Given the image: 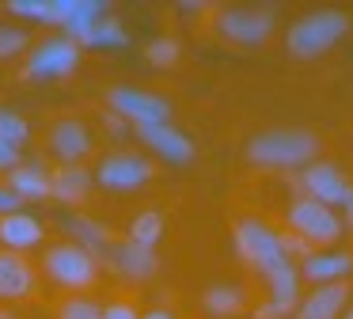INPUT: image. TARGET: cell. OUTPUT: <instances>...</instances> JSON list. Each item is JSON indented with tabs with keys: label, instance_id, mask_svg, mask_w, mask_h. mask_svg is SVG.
I'll use <instances>...</instances> for the list:
<instances>
[{
	"label": "cell",
	"instance_id": "277c9868",
	"mask_svg": "<svg viewBox=\"0 0 353 319\" xmlns=\"http://www.w3.org/2000/svg\"><path fill=\"white\" fill-rule=\"evenodd\" d=\"M77 65H80V46L69 35H57L31 50V57L23 65V80H61V76L77 72Z\"/></svg>",
	"mask_w": 353,
	"mask_h": 319
},
{
	"label": "cell",
	"instance_id": "7402d4cb",
	"mask_svg": "<svg viewBox=\"0 0 353 319\" xmlns=\"http://www.w3.org/2000/svg\"><path fill=\"white\" fill-rule=\"evenodd\" d=\"M69 232L77 235V243L84 251H107L110 243H114V235L107 232V228L99 224V220H92V217H69Z\"/></svg>",
	"mask_w": 353,
	"mask_h": 319
},
{
	"label": "cell",
	"instance_id": "d4e9b609",
	"mask_svg": "<svg viewBox=\"0 0 353 319\" xmlns=\"http://www.w3.org/2000/svg\"><path fill=\"white\" fill-rule=\"evenodd\" d=\"M27 137H31V126H27L23 114L4 110V106H0V141L12 144V148H19V144H23Z\"/></svg>",
	"mask_w": 353,
	"mask_h": 319
},
{
	"label": "cell",
	"instance_id": "d590c367",
	"mask_svg": "<svg viewBox=\"0 0 353 319\" xmlns=\"http://www.w3.org/2000/svg\"><path fill=\"white\" fill-rule=\"evenodd\" d=\"M141 319H175L171 311H163V308H156V311H148V316H141Z\"/></svg>",
	"mask_w": 353,
	"mask_h": 319
},
{
	"label": "cell",
	"instance_id": "e575fe53",
	"mask_svg": "<svg viewBox=\"0 0 353 319\" xmlns=\"http://www.w3.org/2000/svg\"><path fill=\"white\" fill-rule=\"evenodd\" d=\"M342 209H345V220H350V224H353V190H350V194H345Z\"/></svg>",
	"mask_w": 353,
	"mask_h": 319
},
{
	"label": "cell",
	"instance_id": "4316f807",
	"mask_svg": "<svg viewBox=\"0 0 353 319\" xmlns=\"http://www.w3.org/2000/svg\"><path fill=\"white\" fill-rule=\"evenodd\" d=\"M8 12L23 15V19H31V23H50V0H12Z\"/></svg>",
	"mask_w": 353,
	"mask_h": 319
},
{
	"label": "cell",
	"instance_id": "83f0119b",
	"mask_svg": "<svg viewBox=\"0 0 353 319\" xmlns=\"http://www.w3.org/2000/svg\"><path fill=\"white\" fill-rule=\"evenodd\" d=\"M61 319H103V308L84 300V296H77V300L61 304Z\"/></svg>",
	"mask_w": 353,
	"mask_h": 319
},
{
	"label": "cell",
	"instance_id": "52a82bcc",
	"mask_svg": "<svg viewBox=\"0 0 353 319\" xmlns=\"http://www.w3.org/2000/svg\"><path fill=\"white\" fill-rule=\"evenodd\" d=\"M110 110L118 118H130L133 126H152V122H171V103L163 95H152V91H141V88H110Z\"/></svg>",
	"mask_w": 353,
	"mask_h": 319
},
{
	"label": "cell",
	"instance_id": "30bf717a",
	"mask_svg": "<svg viewBox=\"0 0 353 319\" xmlns=\"http://www.w3.org/2000/svg\"><path fill=\"white\" fill-rule=\"evenodd\" d=\"M274 30V15L270 12H254V8H232L221 15V35L236 46H259L270 38Z\"/></svg>",
	"mask_w": 353,
	"mask_h": 319
},
{
	"label": "cell",
	"instance_id": "3957f363",
	"mask_svg": "<svg viewBox=\"0 0 353 319\" xmlns=\"http://www.w3.org/2000/svg\"><path fill=\"white\" fill-rule=\"evenodd\" d=\"M236 251H239V258H247L259 273H266V270H274V266L289 262L285 243H281V232L259 224V220H239V224H236Z\"/></svg>",
	"mask_w": 353,
	"mask_h": 319
},
{
	"label": "cell",
	"instance_id": "5bb4252c",
	"mask_svg": "<svg viewBox=\"0 0 353 319\" xmlns=\"http://www.w3.org/2000/svg\"><path fill=\"white\" fill-rule=\"evenodd\" d=\"M42 220L31 217V213H8V217H0V247L8 251H31L42 243Z\"/></svg>",
	"mask_w": 353,
	"mask_h": 319
},
{
	"label": "cell",
	"instance_id": "44dd1931",
	"mask_svg": "<svg viewBox=\"0 0 353 319\" xmlns=\"http://www.w3.org/2000/svg\"><path fill=\"white\" fill-rule=\"evenodd\" d=\"M125 42H130L125 27L118 19H110V15L99 23H92V27L77 38V46H92V50H118V46H125Z\"/></svg>",
	"mask_w": 353,
	"mask_h": 319
},
{
	"label": "cell",
	"instance_id": "ffe728a7",
	"mask_svg": "<svg viewBox=\"0 0 353 319\" xmlns=\"http://www.w3.org/2000/svg\"><path fill=\"white\" fill-rule=\"evenodd\" d=\"M8 190L19 202H42V197H50V171L42 164H19L8 175Z\"/></svg>",
	"mask_w": 353,
	"mask_h": 319
},
{
	"label": "cell",
	"instance_id": "4fadbf2b",
	"mask_svg": "<svg viewBox=\"0 0 353 319\" xmlns=\"http://www.w3.org/2000/svg\"><path fill=\"white\" fill-rule=\"evenodd\" d=\"M34 293V270L23 255L0 251V300H23Z\"/></svg>",
	"mask_w": 353,
	"mask_h": 319
},
{
	"label": "cell",
	"instance_id": "f1b7e54d",
	"mask_svg": "<svg viewBox=\"0 0 353 319\" xmlns=\"http://www.w3.org/2000/svg\"><path fill=\"white\" fill-rule=\"evenodd\" d=\"M27 46V35L19 27H0V57H12Z\"/></svg>",
	"mask_w": 353,
	"mask_h": 319
},
{
	"label": "cell",
	"instance_id": "603a6c76",
	"mask_svg": "<svg viewBox=\"0 0 353 319\" xmlns=\"http://www.w3.org/2000/svg\"><path fill=\"white\" fill-rule=\"evenodd\" d=\"M160 235H163V213L145 209V213L133 217V224H130V240L133 243H141V247H156Z\"/></svg>",
	"mask_w": 353,
	"mask_h": 319
},
{
	"label": "cell",
	"instance_id": "8d00e7d4",
	"mask_svg": "<svg viewBox=\"0 0 353 319\" xmlns=\"http://www.w3.org/2000/svg\"><path fill=\"white\" fill-rule=\"evenodd\" d=\"M345 319H353V311H350V316H345Z\"/></svg>",
	"mask_w": 353,
	"mask_h": 319
},
{
	"label": "cell",
	"instance_id": "4dcf8cb0",
	"mask_svg": "<svg viewBox=\"0 0 353 319\" xmlns=\"http://www.w3.org/2000/svg\"><path fill=\"white\" fill-rule=\"evenodd\" d=\"M103 319H141V316L133 304H110V308H103Z\"/></svg>",
	"mask_w": 353,
	"mask_h": 319
},
{
	"label": "cell",
	"instance_id": "836d02e7",
	"mask_svg": "<svg viewBox=\"0 0 353 319\" xmlns=\"http://www.w3.org/2000/svg\"><path fill=\"white\" fill-rule=\"evenodd\" d=\"M259 319H281V311H277L274 304H262V308H259Z\"/></svg>",
	"mask_w": 353,
	"mask_h": 319
},
{
	"label": "cell",
	"instance_id": "484cf974",
	"mask_svg": "<svg viewBox=\"0 0 353 319\" xmlns=\"http://www.w3.org/2000/svg\"><path fill=\"white\" fill-rule=\"evenodd\" d=\"M145 57L152 61V65H160V68H168V65H175L179 61V42L175 38H152V42H148V50H145Z\"/></svg>",
	"mask_w": 353,
	"mask_h": 319
},
{
	"label": "cell",
	"instance_id": "cb8c5ba5",
	"mask_svg": "<svg viewBox=\"0 0 353 319\" xmlns=\"http://www.w3.org/2000/svg\"><path fill=\"white\" fill-rule=\"evenodd\" d=\"M205 308L213 311V316H236V311L243 308V293H239L236 285H213L205 293Z\"/></svg>",
	"mask_w": 353,
	"mask_h": 319
},
{
	"label": "cell",
	"instance_id": "ac0fdd59",
	"mask_svg": "<svg viewBox=\"0 0 353 319\" xmlns=\"http://www.w3.org/2000/svg\"><path fill=\"white\" fill-rule=\"evenodd\" d=\"M345 296H350L345 281H334V285H319L304 304H296V319H334L338 311H342Z\"/></svg>",
	"mask_w": 353,
	"mask_h": 319
},
{
	"label": "cell",
	"instance_id": "74e56055",
	"mask_svg": "<svg viewBox=\"0 0 353 319\" xmlns=\"http://www.w3.org/2000/svg\"><path fill=\"white\" fill-rule=\"evenodd\" d=\"M0 319H8V316H0Z\"/></svg>",
	"mask_w": 353,
	"mask_h": 319
},
{
	"label": "cell",
	"instance_id": "d6986e66",
	"mask_svg": "<svg viewBox=\"0 0 353 319\" xmlns=\"http://www.w3.org/2000/svg\"><path fill=\"white\" fill-rule=\"evenodd\" d=\"M353 270V258L345 251H312L304 258V278L307 281H323V285H334L345 273Z\"/></svg>",
	"mask_w": 353,
	"mask_h": 319
},
{
	"label": "cell",
	"instance_id": "1f68e13d",
	"mask_svg": "<svg viewBox=\"0 0 353 319\" xmlns=\"http://www.w3.org/2000/svg\"><path fill=\"white\" fill-rule=\"evenodd\" d=\"M19 205H23V202H19V197L12 194L8 186H0V217H8V213H19Z\"/></svg>",
	"mask_w": 353,
	"mask_h": 319
},
{
	"label": "cell",
	"instance_id": "d6a6232c",
	"mask_svg": "<svg viewBox=\"0 0 353 319\" xmlns=\"http://www.w3.org/2000/svg\"><path fill=\"white\" fill-rule=\"evenodd\" d=\"M107 126H110V133H114V137H125V122L118 118V114H110V118H107Z\"/></svg>",
	"mask_w": 353,
	"mask_h": 319
},
{
	"label": "cell",
	"instance_id": "e0dca14e",
	"mask_svg": "<svg viewBox=\"0 0 353 319\" xmlns=\"http://www.w3.org/2000/svg\"><path fill=\"white\" fill-rule=\"evenodd\" d=\"M88 190H92V175H88L80 164H61L54 175H50V197H57V202H65V205L84 202Z\"/></svg>",
	"mask_w": 353,
	"mask_h": 319
},
{
	"label": "cell",
	"instance_id": "2e32d148",
	"mask_svg": "<svg viewBox=\"0 0 353 319\" xmlns=\"http://www.w3.org/2000/svg\"><path fill=\"white\" fill-rule=\"evenodd\" d=\"M262 278H266V285H270V304H274L281 316L285 311H296V304H300V273L292 270V262L274 266V270H266Z\"/></svg>",
	"mask_w": 353,
	"mask_h": 319
},
{
	"label": "cell",
	"instance_id": "7a4b0ae2",
	"mask_svg": "<svg viewBox=\"0 0 353 319\" xmlns=\"http://www.w3.org/2000/svg\"><path fill=\"white\" fill-rule=\"evenodd\" d=\"M345 30H350V15L345 12H334V8L312 12L289 27V53L292 57H319L338 38H345Z\"/></svg>",
	"mask_w": 353,
	"mask_h": 319
},
{
	"label": "cell",
	"instance_id": "9a60e30c",
	"mask_svg": "<svg viewBox=\"0 0 353 319\" xmlns=\"http://www.w3.org/2000/svg\"><path fill=\"white\" fill-rule=\"evenodd\" d=\"M107 258L114 270L130 273V278H148L156 270V251L152 247H141L133 240H122V243H110L107 247Z\"/></svg>",
	"mask_w": 353,
	"mask_h": 319
},
{
	"label": "cell",
	"instance_id": "5b68a950",
	"mask_svg": "<svg viewBox=\"0 0 353 319\" xmlns=\"http://www.w3.org/2000/svg\"><path fill=\"white\" fill-rule=\"evenodd\" d=\"M289 228L304 243H334L338 235H342V217L323 202L296 197V202L289 205Z\"/></svg>",
	"mask_w": 353,
	"mask_h": 319
},
{
	"label": "cell",
	"instance_id": "f546056e",
	"mask_svg": "<svg viewBox=\"0 0 353 319\" xmlns=\"http://www.w3.org/2000/svg\"><path fill=\"white\" fill-rule=\"evenodd\" d=\"M16 167H19V148H12V144H4V141H0V171H16Z\"/></svg>",
	"mask_w": 353,
	"mask_h": 319
},
{
	"label": "cell",
	"instance_id": "9c48e42d",
	"mask_svg": "<svg viewBox=\"0 0 353 319\" xmlns=\"http://www.w3.org/2000/svg\"><path fill=\"white\" fill-rule=\"evenodd\" d=\"M300 186H304V194L312 197V202H323V205L334 209V205L345 202V194L353 190V182L345 179L334 164H307L304 175H300Z\"/></svg>",
	"mask_w": 353,
	"mask_h": 319
},
{
	"label": "cell",
	"instance_id": "8fae6325",
	"mask_svg": "<svg viewBox=\"0 0 353 319\" xmlns=\"http://www.w3.org/2000/svg\"><path fill=\"white\" fill-rule=\"evenodd\" d=\"M137 137H141V144H148V148L160 152V156L171 160V164H190V160H194V141L183 133V129L171 126V122L137 126Z\"/></svg>",
	"mask_w": 353,
	"mask_h": 319
},
{
	"label": "cell",
	"instance_id": "8992f818",
	"mask_svg": "<svg viewBox=\"0 0 353 319\" xmlns=\"http://www.w3.org/2000/svg\"><path fill=\"white\" fill-rule=\"evenodd\" d=\"M46 273L65 289H88L95 278V255L80 243H57L46 251Z\"/></svg>",
	"mask_w": 353,
	"mask_h": 319
},
{
	"label": "cell",
	"instance_id": "6da1fadb",
	"mask_svg": "<svg viewBox=\"0 0 353 319\" xmlns=\"http://www.w3.org/2000/svg\"><path fill=\"white\" fill-rule=\"evenodd\" d=\"M319 152V141L304 129H270L247 144V156L259 167H307Z\"/></svg>",
	"mask_w": 353,
	"mask_h": 319
},
{
	"label": "cell",
	"instance_id": "ba28073f",
	"mask_svg": "<svg viewBox=\"0 0 353 319\" xmlns=\"http://www.w3.org/2000/svg\"><path fill=\"white\" fill-rule=\"evenodd\" d=\"M152 179V164L141 152H110L95 167V182L107 190H137Z\"/></svg>",
	"mask_w": 353,
	"mask_h": 319
},
{
	"label": "cell",
	"instance_id": "7c38bea8",
	"mask_svg": "<svg viewBox=\"0 0 353 319\" xmlns=\"http://www.w3.org/2000/svg\"><path fill=\"white\" fill-rule=\"evenodd\" d=\"M92 144H95L92 129L77 118H61L50 129V152H54L57 160H65V164H80V160L92 152Z\"/></svg>",
	"mask_w": 353,
	"mask_h": 319
}]
</instances>
